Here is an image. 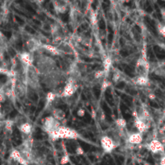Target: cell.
Returning <instances> with one entry per match:
<instances>
[{
  "mask_svg": "<svg viewBox=\"0 0 165 165\" xmlns=\"http://www.w3.org/2000/svg\"><path fill=\"white\" fill-rule=\"evenodd\" d=\"M126 120L123 118H119L115 120V126L117 128H119V130H124L126 127Z\"/></svg>",
  "mask_w": 165,
  "mask_h": 165,
  "instance_id": "e0dca14e",
  "label": "cell"
},
{
  "mask_svg": "<svg viewBox=\"0 0 165 165\" xmlns=\"http://www.w3.org/2000/svg\"><path fill=\"white\" fill-rule=\"evenodd\" d=\"M147 147L148 150H150L153 154H159L164 151V147L163 144L157 139L151 140V142L147 144Z\"/></svg>",
  "mask_w": 165,
  "mask_h": 165,
  "instance_id": "8992f818",
  "label": "cell"
},
{
  "mask_svg": "<svg viewBox=\"0 0 165 165\" xmlns=\"http://www.w3.org/2000/svg\"><path fill=\"white\" fill-rule=\"evenodd\" d=\"M13 124L14 122L12 120H7L4 122V129L6 130L7 131H12V127H13Z\"/></svg>",
  "mask_w": 165,
  "mask_h": 165,
  "instance_id": "44dd1931",
  "label": "cell"
},
{
  "mask_svg": "<svg viewBox=\"0 0 165 165\" xmlns=\"http://www.w3.org/2000/svg\"><path fill=\"white\" fill-rule=\"evenodd\" d=\"M77 115L78 116V117H84L85 115H86V110L82 109V108H80L77 110Z\"/></svg>",
  "mask_w": 165,
  "mask_h": 165,
  "instance_id": "cb8c5ba5",
  "label": "cell"
},
{
  "mask_svg": "<svg viewBox=\"0 0 165 165\" xmlns=\"http://www.w3.org/2000/svg\"><path fill=\"white\" fill-rule=\"evenodd\" d=\"M26 47L28 52L33 53L40 48V47L42 48V45L40 44V41L35 39V38H30L26 41Z\"/></svg>",
  "mask_w": 165,
  "mask_h": 165,
  "instance_id": "ba28073f",
  "label": "cell"
},
{
  "mask_svg": "<svg viewBox=\"0 0 165 165\" xmlns=\"http://www.w3.org/2000/svg\"><path fill=\"white\" fill-rule=\"evenodd\" d=\"M102 65H103V69H104V71L106 72V73H107V72L110 70L112 65H113L112 58L110 57H106L103 59Z\"/></svg>",
  "mask_w": 165,
  "mask_h": 165,
  "instance_id": "9a60e30c",
  "label": "cell"
},
{
  "mask_svg": "<svg viewBox=\"0 0 165 165\" xmlns=\"http://www.w3.org/2000/svg\"><path fill=\"white\" fill-rule=\"evenodd\" d=\"M1 107H2V106H1V104H0V119L3 117V113H2V110H1Z\"/></svg>",
  "mask_w": 165,
  "mask_h": 165,
  "instance_id": "f546056e",
  "label": "cell"
},
{
  "mask_svg": "<svg viewBox=\"0 0 165 165\" xmlns=\"http://www.w3.org/2000/svg\"><path fill=\"white\" fill-rule=\"evenodd\" d=\"M76 90H77V84L75 82V80L71 77L68 79L64 86L63 91L61 93V97H71L75 93Z\"/></svg>",
  "mask_w": 165,
  "mask_h": 165,
  "instance_id": "277c9868",
  "label": "cell"
},
{
  "mask_svg": "<svg viewBox=\"0 0 165 165\" xmlns=\"http://www.w3.org/2000/svg\"><path fill=\"white\" fill-rule=\"evenodd\" d=\"M159 32L160 34H162L163 36H165V25H161V24H159L158 26Z\"/></svg>",
  "mask_w": 165,
  "mask_h": 165,
  "instance_id": "4316f807",
  "label": "cell"
},
{
  "mask_svg": "<svg viewBox=\"0 0 165 165\" xmlns=\"http://www.w3.org/2000/svg\"><path fill=\"white\" fill-rule=\"evenodd\" d=\"M111 86V82L108 80H104L102 83H101V90L102 92H105L106 90H107Z\"/></svg>",
  "mask_w": 165,
  "mask_h": 165,
  "instance_id": "7402d4cb",
  "label": "cell"
},
{
  "mask_svg": "<svg viewBox=\"0 0 165 165\" xmlns=\"http://www.w3.org/2000/svg\"><path fill=\"white\" fill-rule=\"evenodd\" d=\"M65 112L63 110H61V109H54L52 112V116L53 117L54 119H57V121H62V120H64V119L65 118Z\"/></svg>",
  "mask_w": 165,
  "mask_h": 165,
  "instance_id": "4fadbf2b",
  "label": "cell"
},
{
  "mask_svg": "<svg viewBox=\"0 0 165 165\" xmlns=\"http://www.w3.org/2000/svg\"><path fill=\"white\" fill-rule=\"evenodd\" d=\"M70 161V159H69V155H64L62 157H61V160H60V163H61V165H66L67 164H68Z\"/></svg>",
  "mask_w": 165,
  "mask_h": 165,
  "instance_id": "603a6c76",
  "label": "cell"
},
{
  "mask_svg": "<svg viewBox=\"0 0 165 165\" xmlns=\"http://www.w3.org/2000/svg\"><path fill=\"white\" fill-rule=\"evenodd\" d=\"M19 61L24 67H32L34 64V57L32 53L28 52H23L19 55Z\"/></svg>",
  "mask_w": 165,
  "mask_h": 165,
  "instance_id": "5b68a950",
  "label": "cell"
},
{
  "mask_svg": "<svg viewBox=\"0 0 165 165\" xmlns=\"http://www.w3.org/2000/svg\"><path fill=\"white\" fill-rule=\"evenodd\" d=\"M76 153L78 155H81L84 154V150H83L82 147L78 145L77 147H76Z\"/></svg>",
  "mask_w": 165,
  "mask_h": 165,
  "instance_id": "484cf974",
  "label": "cell"
},
{
  "mask_svg": "<svg viewBox=\"0 0 165 165\" xmlns=\"http://www.w3.org/2000/svg\"><path fill=\"white\" fill-rule=\"evenodd\" d=\"M90 20L92 25H96L97 23V14L95 11H92L90 14Z\"/></svg>",
  "mask_w": 165,
  "mask_h": 165,
  "instance_id": "d6986e66",
  "label": "cell"
},
{
  "mask_svg": "<svg viewBox=\"0 0 165 165\" xmlns=\"http://www.w3.org/2000/svg\"><path fill=\"white\" fill-rule=\"evenodd\" d=\"M134 117H135L134 125L135 126V128L138 130V132L142 133V134L145 132L147 130V128H148L147 122L144 121V120H142L141 119H139L137 113H135V116H134Z\"/></svg>",
  "mask_w": 165,
  "mask_h": 165,
  "instance_id": "30bf717a",
  "label": "cell"
},
{
  "mask_svg": "<svg viewBox=\"0 0 165 165\" xmlns=\"http://www.w3.org/2000/svg\"><path fill=\"white\" fill-rule=\"evenodd\" d=\"M61 126V122L54 119L52 116H48L43 119V129L48 135L57 131Z\"/></svg>",
  "mask_w": 165,
  "mask_h": 165,
  "instance_id": "7a4b0ae2",
  "label": "cell"
},
{
  "mask_svg": "<svg viewBox=\"0 0 165 165\" xmlns=\"http://www.w3.org/2000/svg\"><path fill=\"white\" fill-rule=\"evenodd\" d=\"M101 147L105 153L110 154L117 147V144L114 139L109 135H102L100 139Z\"/></svg>",
  "mask_w": 165,
  "mask_h": 165,
  "instance_id": "3957f363",
  "label": "cell"
},
{
  "mask_svg": "<svg viewBox=\"0 0 165 165\" xmlns=\"http://www.w3.org/2000/svg\"><path fill=\"white\" fill-rule=\"evenodd\" d=\"M53 6L55 11L57 14H65L68 11V5L65 2L62 1H55L53 2Z\"/></svg>",
  "mask_w": 165,
  "mask_h": 165,
  "instance_id": "8fae6325",
  "label": "cell"
},
{
  "mask_svg": "<svg viewBox=\"0 0 165 165\" xmlns=\"http://www.w3.org/2000/svg\"><path fill=\"white\" fill-rule=\"evenodd\" d=\"M56 97H57V95H56V93H54V92H52V91H49L48 93H47L46 97H45L47 104H50V103H52V102L54 101V100L56 99Z\"/></svg>",
  "mask_w": 165,
  "mask_h": 165,
  "instance_id": "ac0fdd59",
  "label": "cell"
},
{
  "mask_svg": "<svg viewBox=\"0 0 165 165\" xmlns=\"http://www.w3.org/2000/svg\"><path fill=\"white\" fill-rule=\"evenodd\" d=\"M32 126L29 122H21L19 126V131L26 135H28L32 133Z\"/></svg>",
  "mask_w": 165,
  "mask_h": 165,
  "instance_id": "7c38bea8",
  "label": "cell"
},
{
  "mask_svg": "<svg viewBox=\"0 0 165 165\" xmlns=\"http://www.w3.org/2000/svg\"><path fill=\"white\" fill-rule=\"evenodd\" d=\"M122 78V73L119 72V70H116L113 73V76H112V81H114V82L117 83L119 82V81L121 80Z\"/></svg>",
  "mask_w": 165,
  "mask_h": 165,
  "instance_id": "ffe728a7",
  "label": "cell"
},
{
  "mask_svg": "<svg viewBox=\"0 0 165 165\" xmlns=\"http://www.w3.org/2000/svg\"><path fill=\"white\" fill-rule=\"evenodd\" d=\"M42 48H43L44 50H46L47 52H48L49 53H51L52 55H54V56H58L60 55L61 52L59 50L57 46H54V45H51V44H43L42 45Z\"/></svg>",
  "mask_w": 165,
  "mask_h": 165,
  "instance_id": "5bb4252c",
  "label": "cell"
},
{
  "mask_svg": "<svg viewBox=\"0 0 165 165\" xmlns=\"http://www.w3.org/2000/svg\"><path fill=\"white\" fill-rule=\"evenodd\" d=\"M7 97H6V95H5L3 92L1 90V91H0V104H2V103L5 102L6 100H7Z\"/></svg>",
  "mask_w": 165,
  "mask_h": 165,
  "instance_id": "d4e9b609",
  "label": "cell"
},
{
  "mask_svg": "<svg viewBox=\"0 0 165 165\" xmlns=\"http://www.w3.org/2000/svg\"><path fill=\"white\" fill-rule=\"evenodd\" d=\"M10 159L15 163H18L19 165H28L29 164V162L23 158V156L17 148L11 151L10 154Z\"/></svg>",
  "mask_w": 165,
  "mask_h": 165,
  "instance_id": "52a82bcc",
  "label": "cell"
},
{
  "mask_svg": "<svg viewBox=\"0 0 165 165\" xmlns=\"http://www.w3.org/2000/svg\"><path fill=\"white\" fill-rule=\"evenodd\" d=\"M160 165H165V156H163L160 159Z\"/></svg>",
  "mask_w": 165,
  "mask_h": 165,
  "instance_id": "83f0119b",
  "label": "cell"
},
{
  "mask_svg": "<svg viewBox=\"0 0 165 165\" xmlns=\"http://www.w3.org/2000/svg\"><path fill=\"white\" fill-rule=\"evenodd\" d=\"M155 97V96L154 94H149V95H148L149 99H151V100H154Z\"/></svg>",
  "mask_w": 165,
  "mask_h": 165,
  "instance_id": "f1b7e54d",
  "label": "cell"
},
{
  "mask_svg": "<svg viewBox=\"0 0 165 165\" xmlns=\"http://www.w3.org/2000/svg\"><path fill=\"white\" fill-rule=\"evenodd\" d=\"M149 82L148 77L146 76H137L135 79V83L140 86H146Z\"/></svg>",
  "mask_w": 165,
  "mask_h": 165,
  "instance_id": "2e32d148",
  "label": "cell"
},
{
  "mask_svg": "<svg viewBox=\"0 0 165 165\" xmlns=\"http://www.w3.org/2000/svg\"><path fill=\"white\" fill-rule=\"evenodd\" d=\"M144 140V135L142 133L133 132L127 137V142L132 145H139Z\"/></svg>",
  "mask_w": 165,
  "mask_h": 165,
  "instance_id": "9c48e42d",
  "label": "cell"
},
{
  "mask_svg": "<svg viewBox=\"0 0 165 165\" xmlns=\"http://www.w3.org/2000/svg\"><path fill=\"white\" fill-rule=\"evenodd\" d=\"M48 136L52 141H57L58 139H78V134L70 127L61 126V127L53 133H51Z\"/></svg>",
  "mask_w": 165,
  "mask_h": 165,
  "instance_id": "6da1fadb",
  "label": "cell"
}]
</instances>
